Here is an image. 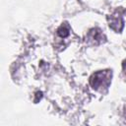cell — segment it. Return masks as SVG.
Returning <instances> with one entry per match:
<instances>
[{"label": "cell", "instance_id": "cell-1", "mask_svg": "<svg viewBox=\"0 0 126 126\" xmlns=\"http://www.w3.org/2000/svg\"><path fill=\"white\" fill-rule=\"evenodd\" d=\"M111 76L112 73L110 70H104V71H98L90 79V84L93 89L96 91H103L108 88L110 82H111Z\"/></svg>", "mask_w": 126, "mask_h": 126}, {"label": "cell", "instance_id": "cell-2", "mask_svg": "<svg viewBox=\"0 0 126 126\" xmlns=\"http://www.w3.org/2000/svg\"><path fill=\"white\" fill-rule=\"evenodd\" d=\"M108 22L109 27L116 32H120L123 28V16L118 11H116L108 18Z\"/></svg>", "mask_w": 126, "mask_h": 126}, {"label": "cell", "instance_id": "cell-3", "mask_svg": "<svg viewBox=\"0 0 126 126\" xmlns=\"http://www.w3.org/2000/svg\"><path fill=\"white\" fill-rule=\"evenodd\" d=\"M70 30H69V28H68V26L67 25H62L59 29H58V31H57V33L61 36V37H66V36H68L69 35V33H70V32H69Z\"/></svg>", "mask_w": 126, "mask_h": 126}, {"label": "cell", "instance_id": "cell-4", "mask_svg": "<svg viewBox=\"0 0 126 126\" xmlns=\"http://www.w3.org/2000/svg\"><path fill=\"white\" fill-rule=\"evenodd\" d=\"M122 66H123V70H124V72H125V74H126V60L123 62V65H122Z\"/></svg>", "mask_w": 126, "mask_h": 126}]
</instances>
